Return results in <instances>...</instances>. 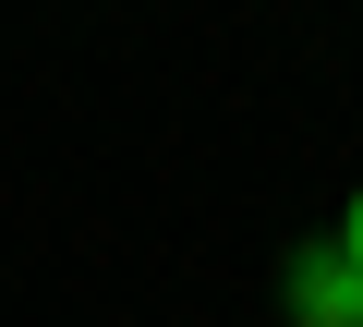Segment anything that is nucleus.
Returning a JSON list of instances; mask_svg holds the SVG:
<instances>
[{
	"mask_svg": "<svg viewBox=\"0 0 363 327\" xmlns=\"http://www.w3.org/2000/svg\"><path fill=\"white\" fill-rule=\"evenodd\" d=\"M291 315H303V327H363V267H351L339 243H303V255H291Z\"/></svg>",
	"mask_w": 363,
	"mask_h": 327,
	"instance_id": "1",
	"label": "nucleus"
},
{
	"mask_svg": "<svg viewBox=\"0 0 363 327\" xmlns=\"http://www.w3.org/2000/svg\"><path fill=\"white\" fill-rule=\"evenodd\" d=\"M327 243H339V255H351V267H363V194H351V206H339V231H327Z\"/></svg>",
	"mask_w": 363,
	"mask_h": 327,
	"instance_id": "2",
	"label": "nucleus"
}]
</instances>
